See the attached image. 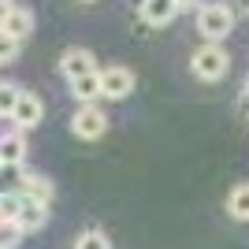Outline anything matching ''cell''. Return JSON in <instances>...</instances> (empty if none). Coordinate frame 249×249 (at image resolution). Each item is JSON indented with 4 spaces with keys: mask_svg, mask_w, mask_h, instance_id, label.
<instances>
[{
    "mask_svg": "<svg viewBox=\"0 0 249 249\" xmlns=\"http://www.w3.org/2000/svg\"><path fill=\"white\" fill-rule=\"evenodd\" d=\"M190 71L197 74L201 82H219V78L231 71V52L223 49V45H201V49L190 56Z\"/></svg>",
    "mask_w": 249,
    "mask_h": 249,
    "instance_id": "cell-1",
    "label": "cell"
},
{
    "mask_svg": "<svg viewBox=\"0 0 249 249\" xmlns=\"http://www.w3.org/2000/svg\"><path fill=\"white\" fill-rule=\"evenodd\" d=\"M197 30L208 45H219L234 30V8H227V4H205L197 11Z\"/></svg>",
    "mask_w": 249,
    "mask_h": 249,
    "instance_id": "cell-2",
    "label": "cell"
},
{
    "mask_svg": "<svg viewBox=\"0 0 249 249\" xmlns=\"http://www.w3.org/2000/svg\"><path fill=\"white\" fill-rule=\"evenodd\" d=\"M71 130H74V138H82V142H97V138L108 130V115H104L97 104H82V108L71 115Z\"/></svg>",
    "mask_w": 249,
    "mask_h": 249,
    "instance_id": "cell-3",
    "label": "cell"
},
{
    "mask_svg": "<svg viewBox=\"0 0 249 249\" xmlns=\"http://www.w3.org/2000/svg\"><path fill=\"white\" fill-rule=\"evenodd\" d=\"M60 74L67 78V82H78V78H86V74H97V60H93V52L82 49V45L67 49V52L60 56Z\"/></svg>",
    "mask_w": 249,
    "mask_h": 249,
    "instance_id": "cell-4",
    "label": "cell"
},
{
    "mask_svg": "<svg viewBox=\"0 0 249 249\" xmlns=\"http://www.w3.org/2000/svg\"><path fill=\"white\" fill-rule=\"evenodd\" d=\"M134 71L130 67H104L101 71V93L108 101H123V97L134 93Z\"/></svg>",
    "mask_w": 249,
    "mask_h": 249,
    "instance_id": "cell-5",
    "label": "cell"
},
{
    "mask_svg": "<svg viewBox=\"0 0 249 249\" xmlns=\"http://www.w3.org/2000/svg\"><path fill=\"white\" fill-rule=\"evenodd\" d=\"M41 115H45V104H41V97L37 93H22V101H19V108H15V130H34V126L41 123Z\"/></svg>",
    "mask_w": 249,
    "mask_h": 249,
    "instance_id": "cell-6",
    "label": "cell"
},
{
    "mask_svg": "<svg viewBox=\"0 0 249 249\" xmlns=\"http://www.w3.org/2000/svg\"><path fill=\"white\" fill-rule=\"evenodd\" d=\"M26 234L30 231H41L45 223H49V205L45 201H34V197H22V212H19V219H15Z\"/></svg>",
    "mask_w": 249,
    "mask_h": 249,
    "instance_id": "cell-7",
    "label": "cell"
},
{
    "mask_svg": "<svg viewBox=\"0 0 249 249\" xmlns=\"http://www.w3.org/2000/svg\"><path fill=\"white\" fill-rule=\"evenodd\" d=\"M178 15V0H142V19L149 26H164Z\"/></svg>",
    "mask_w": 249,
    "mask_h": 249,
    "instance_id": "cell-8",
    "label": "cell"
},
{
    "mask_svg": "<svg viewBox=\"0 0 249 249\" xmlns=\"http://www.w3.org/2000/svg\"><path fill=\"white\" fill-rule=\"evenodd\" d=\"M30 30H34V11H30V8H15L0 34H8V37H15V41L22 45L26 37H30Z\"/></svg>",
    "mask_w": 249,
    "mask_h": 249,
    "instance_id": "cell-9",
    "label": "cell"
},
{
    "mask_svg": "<svg viewBox=\"0 0 249 249\" xmlns=\"http://www.w3.org/2000/svg\"><path fill=\"white\" fill-rule=\"evenodd\" d=\"M0 156H4V164H22L26 160V138H22V130L0 134Z\"/></svg>",
    "mask_w": 249,
    "mask_h": 249,
    "instance_id": "cell-10",
    "label": "cell"
},
{
    "mask_svg": "<svg viewBox=\"0 0 249 249\" xmlns=\"http://www.w3.org/2000/svg\"><path fill=\"white\" fill-rule=\"evenodd\" d=\"M22 186H26V171H22V164H4V167H0V197L22 194Z\"/></svg>",
    "mask_w": 249,
    "mask_h": 249,
    "instance_id": "cell-11",
    "label": "cell"
},
{
    "mask_svg": "<svg viewBox=\"0 0 249 249\" xmlns=\"http://www.w3.org/2000/svg\"><path fill=\"white\" fill-rule=\"evenodd\" d=\"M22 197H34V201H45V205H49V201L56 197V186H52V178H45V175H26Z\"/></svg>",
    "mask_w": 249,
    "mask_h": 249,
    "instance_id": "cell-12",
    "label": "cell"
},
{
    "mask_svg": "<svg viewBox=\"0 0 249 249\" xmlns=\"http://www.w3.org/2000/svg\"><path fill=\"white\" fill-rule=\"evenodd\" d=\"M71 93L78 97L82 104H97V97H104L101 93V71L86 74V78H78V82H71Z\"/></svg>",
    "mask_w": 249,
    "mask_h": 249,
    "instance_id": "cell-13",
    "label": "cell"
},
{
    "mask_svg": "<svg viewBox=\"0 0 249 249\" xmlns=\"http://www.w3.org/2000/svg\"><path fill=\"white\" fill-rule=\"evenodd\" d=\"M22 86H15V82H0V115H15V108H19V101H22Z\"/></svg>",
    "mask_w": 249,
    "mask_h": 249,
    "instance_id": "cell-14",
    "label": "cell"
},
{
    "mask_svg": "<svg viewBox=\"0 0 249 249\" xmlns=\"http://www.w3.org/2000/svg\"><path fill=\"white\" fill-rule=\"evenodd\" d=\"M227 212L234 219H249V182H242V186L231 190V197H227Z\"/></svg>",
    "mask_w": 249,
    "mask_h": 249,
    "instance_id": "cell-15",
    "label": "cell"
},
{
    "mask_svg": "<svg viewBox=\"0 0 249 249\" xmlns=\"http://www.w3.org/2000/svg\"><path fill=\"white\" fill-rule=\"evenodd\" d=\"M74 249H112V242H108V234H104V231L89 227V231H82V234H78Z\"/></svg>",
    "mask_w": 249,
    "mask_h": 249,
    "instance_id": "cell-16",
    "label": "cell"
},
{
    "mask_svg": "<svg viewBox=\"0 0 249 249\" xmlns=\"http://www.w3.org/2000/svg\"><path fill=\"white\" fill-rule=\"evenodd\" d=\"M22 234H26V231H22L19 223H0V249H19Z\"/></svg>",
    "mask_w": 249,
    "mask_h": 249,
    "instance_id": "cell-17",
    "label": "cell"
},
{
    "mask_svg": "<svg viewBox=\"0 0 249 249\" xmlns=\"http://www.w3.org/2000/svg\"><path fill=\"white\" fill-rule=\"evenodd\" d=\"M15 56H19V41L8 37V34H0V63H11Z\"/></svg>",
    "mask_w": 249,
    "mask_h": 249,
    "instance_id": "cell-18",
    "label": "cell"
},
{
    "mask_svg": "<svg viewBox=\"0 0 249 249\" xmlns=\"http://www.w3.org/2000/svg\"><path fill=\"white\" fill-rule=\"evenodd\" d=\"M19 8V4H11V0H0V30H4V22L11 19V11Z\"/></svg>",
    "mask_w": 249,
    "mask_h": 249,
    "instance_id": "cell-19",
    "label": "cell"
},
{
    "mask_svg": "<svg viewBox=\"0 0 249 249\" xmlns=\"http://www.w3.org/2000/svg\"><path fill=\"white\" fill-rule=\"evenodd\" d=\"M234 15H249V0H234Z\"/></svg>",
    "mask_w": 249,
    "mask_h": 249,
    "instance_id": "cell-20",
    "label": "cell"
},
{
    "mask_svg": "<svg viewBox=\"0 0 249 249\" xmlns=\"http://www.w3.org/2000/svg\"><path fill=\"white\" fill-rule=\"evenodd\" d=\"M194 4H197V0H178V11H182V8H194Z\"/></svg>",
    "mask_w": 249,
    "mask_h": 249,
    "instance_id": "cell-21",
    "label": "cell"
},
{
    "mask_svg": "<svg viewBox=\"0 0 249 249\" xmlns=\"http://www.w3.org/2000/svg\"><path fill=\"white\" fill-rule=\"evenodd\" d=\"M246 97H249V82H246Z\"/></svg>",
    "mask_w": 249,
    "mask_h": 249,
    "instance_id": "cell-22",
    "label": "cell"
},
{
    "mask_svg": "<svg viewBox=\"0 0 249 249\" xmlns=\"http://www.w3.org/2000/svg\"><path fill=\"white\" fill-rule=\"evenodd\" d=\"M0 167H4V156H0Z\"/></svg>",
    "mask_w": 249,
    "mask_h": 249,
    "instance_id": "cell-23",
    "label": "cell"
},
{
    "mask_svg": "<svg viewBox=\"0 0 249 249\" xmlns=\"http://www.w3.org/2000/svg\"><path fill=\"white\" fill-rule=\"evenodd\" d=\"M86 4H89V0H86Z\"/></svg>",
    "mask_w": 249,
    "mask_h": 249,
    "instance_id": "cell-24",
    "label": "cell"
}]
</instances>
